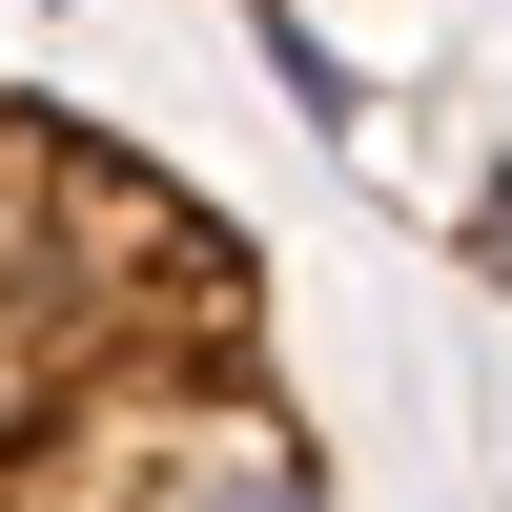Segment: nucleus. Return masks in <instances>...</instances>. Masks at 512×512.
Here are the masks:
<instances>
[{
	"instance_id": "nucleus-1",
	"label": "nucleus",
	"mask_w": 512,
	"mask_h": 512,
	"mask_svg": "<svg viewBox=\"0 0 512 512\" xmlns=\"http://www.w3.org/2000/svg\"><path fill=\"white\" fill-rule=\"evenodd\" d=\"M0 512H328L246 226L0 82Z\"/></svg>"
}]
</instances>
